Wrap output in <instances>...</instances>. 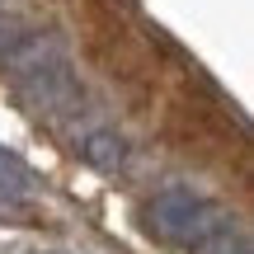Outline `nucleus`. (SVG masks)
<instances>
[{"instance_id":"f257e3e1","label":"nucleus","mask_w":254,"mask_h":254,"mask_svg":"<svg viewBox=\"0 0 254 254\" xmlns=\"http://www.w3.org/2000/svg\"><path fill=\"white\" fill-rule=\"evenodd\" d=\"M221 221V212L212 207L202 193H193L189 184H170L146 202V226L165 245H193L202 231H212Z\"/></svg>"},{"instance_id":"f03ea898","label":"nucleus","mask_w":254,"mask_h":254,"mask_svg":"<svg viewBox=\"0 0 254 254\" xmlns=\"http://www.w3.org/2000/svg\"><path fill=\"white\" fill-rule=\"evenodd\" d=\"M14 90H19V99H24L38 118H57V113H66V109H75V104H80V80H75L71 62L47 66V71L19 80Z\"/></svg>"},{"instance_id":"7ed1b4c3","label":"nucleus","mask_w":254,"mask_h":254,"mask_svg":"<svg viewBox=\"0 0 254 254\" xmlns=\"http://www.w3.org/2000/svg\"><path fill=\"white\" fill-rule=\"evenodd\" d=\"M75 155H80L85 165H94V170H123L127 155H132V146H127V136L118 132V127L85 123V127H75Z\"/></svg>"},{"instance_id":"20e7f679","label":"nucleus","mask_w":254,"mask_h":254,"mask_svg":"<svg viewBox=\"0 0 254 254\" xmlns=\"http://www.w3.org/2000/svg\"><path fill=\"white\" fill-rule=\"evenodd\" d=\"M57 62H66V52L57 47V38H47V33H28V38H24V43H19L0 66H5V75L19 85V80H28V75L47 71V66H57Z\"/></svg>"},{"instance_id":"39448f33","label":"nucleus","mask_w":254,"mask_h":254,"mask_svg":"<svg viewBox=\"0 0 254 254\" xmlns=\"http://www.w3.org/2000/svg\"><path fill=\"white\" fill-rule=\"evenodd\" d=\"M189 250L193 254H250V240H245V231L236 226V217H221L217 226L202 231Z\"/></svg>"},{"instance_id":"423d86ee","label":"nucleus","mask_w":254,"mask_h":254,"mask_svg":"<svg viewBox=\"0 0 254 254\" xmlns=\"http://www.w3.org/2000/svg\"><path fill=\"white\" fill-rule=\"evenodd\" d=\"M0 198H33V174H28V165L19 160V155H9L5 146H0Z\"/></svg>"},{"instance_id":"0eeeda50","label":"nucleus","mask_w":254,"mask_h":254,"mask_svg":"<svg viewBox=\"0 0 254 254\" xmlns=\"http://www.w3.org/2000/svg\"><path fill=\"white\" fill-rule=\"evenodd\" d=\"M24 38H28V28H24V19H19L14 9H5V5H0V62H5V57L14 52V47L24 43Z\"/></svg>"},{"instance_id":"6e6552de","label":"nucleus","mask_w":254,"mask_h":254,"mask_svg":"<svg viewBox=\"0 0 254 254\" xmlns=\"http://www.w3.org/2000/svg\"><path fill=\"white\" fill-rule=\"evenodd\" d=\"M28 254H62V250H28Z\"/></svg>"}]
</instances>
